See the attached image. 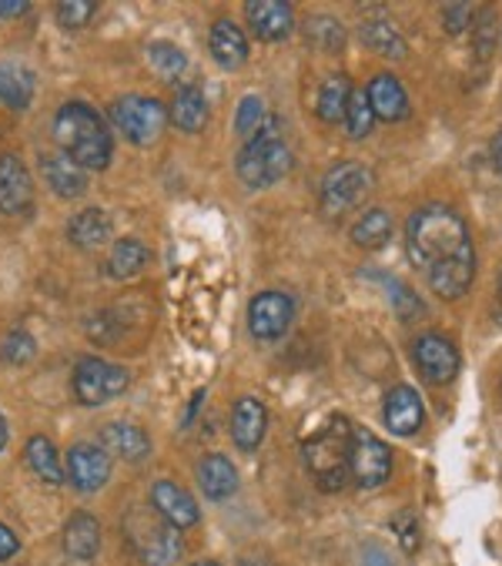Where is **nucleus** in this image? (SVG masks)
Here are the masks:
<instances>
[{
    "label": "nucleus",
    "instance_id": "nucleus-1",
    "mask_svg": "<svg viewBox=\"0 0 502 566\" xmlns=\"http://www.w3.org/2000/svg\"><path fill=\"white\" fill-rule=\"evenodd\" d=\"M406 255L439 298H462L475 279V249L449 205H426L406 221Z\"/></svg>",
    "mask_w": 502,
    "mask_h": 566
},
{
    "label": "nucleus",
    "instance_id": "nucleus-2",
    "mask_svg": "<svg viewBox=\"0 0 502 566\" xmlns=\"http://www.w3.org/2000/svg\"><path fill=\"white\" fill-rule=\"evenodd\" d=\"M54 142L84 171H104L111 165V132L84 101H67L54 115Z\"/></svg>",
    "mask_w": 502,
    "mask_h": 566
},
{
    "label": "nucleus",
    "instance_id": "nucleus-3",
    "mask_svg": "<svg viewBox=\"0 0 502 566\" xmlns=\"http://www.w3.org/2000/svg\"><path fill=\"white\" fill-rule=\"evenodd\" d=\"M352 439L355 429L345 416H332L312 439H305V467L312 473V480L318 483V490L335 493L348 483L352 476Z\"/></svg>",
    "mask_w": 502,
    "mask_h": 566
},
{
    "label": "nucleus",
    "instance_id": "nucleus-4",
    "mask_svg": "<svg viewBox=\"0 0 502 566\" xmlns=\"http://www.w3.org/2000/svg\"><path fill=\"white\" fill-rule=\"evenodd\" d=\"M234 168L248 188H269L292 171V148L285 142L282 118H269V125L255 138L244 142Z\"/></svg>",
    "mask_w": 502,
    "mask_h": 566
},
{
    "label": "nucleus",
    "instance_id": "nucleus-5",
    "mask_svg": "<svg viewBox=\"0 0 502 566\" xmlns=\"http://www.w3.org/2000/svg\"><path fill=\"white\" fill-rule=\"evenodd\" d=\"M124 539L132 543L145 566H171L185 549L181 533L155 506H138L124 516Z\"/></svg>",
    "mask_w": 502,
    "mask_h": 566
},
{
    "label": "nucleus",
    "instance_id": "nucleus-6",
    "mask_svg": "<svg viewBox=\"0 0 502 566\" xmlns=\"http://www.w3.org/2000/svg\"><path fill=\"white\" fill-rule=\"evenodd\" d=\"M168 111L158 97H145V94H128V97H117L111 104V122L114 128L135 142V145H151L161 128H165Z\"/></svg>",
    "mask_w": 502,
    "mask_h": 566
},
{
    "label": "nucleus",
    "instance_id": "nucleus-7",
    "mask_svg": "<svg viewBox=\"0 0 502 566\" xmlns=\"http://www.w3.org/2000/svg\"><path fill=\"white\" fill-rule=\"evenodd\" d=\"M132 376L124 366H114V363H104L97 356H84L74 369V396L81 406H101V402H111L114 396H121L128 389Z\"/></svg>",
    "mask_w": 502,
    "mask_h": 566
},
{
    "label": "nucleus",
    "instance_id": "nucleus-8",
    "mask_svg": "<svg viewBox=\"0 0 502 566\" xmlns=\"http://www.w3.org/2000/svg\"><path fill=\"white\" fill-rule=\"evenodd\" d=\"M372 188V171L358 161H342L335 168L325 171L322 185H318V201L325 208V214H345L348 208H355Z\"/></svg>",
    "mask_w": 502,
    "mask_h": 566
},
{
    "label": "nucleus",
    "instance_id": "nucleus-9",
    "mask_svg": "<svg viewBox=\"0 0 502 566\" xmlns=\"http://www.w3.org/2000/svg\"><path fill=\"white\" fill-rule=\"evenodd\" d=\"M389 473H393L389 446L368 429H355V439H352V480H355V486L375 490L389 480Z\"/></svg>",
    "mask_w": 502,
    "mask_h": 566
},
{
    "label": "nucleus",
    "instance_id": "nucleus-10",
    "mask_svg": "<svg viewBox=\"0 0 502 566\" xmlns=\"http://www.w3.org/2000/svg\"><path fill=\"white\" fill-rule=\"evenodd\" d=\"M292 318H295V302L285 292H262L248 305V332L255 335L259 343H275V338H282Z\"/></svg>",
    "mask_w": 502,
    "mask_h": 566
},
{
    "label": "nucleus",
    "instance_id": "nucleus-11",
    "mask_svg": "<svg viewBox=\"0 0 502 566\" xmlns=\"http://www.w3.org/2000/svg\"><path fill=\"white\" fill-rule=\"evenodd\" d=\"M412 359H416L422 379H429L432 386H449L459 373V349L439 332H426L416 338Z\"/></svg>",
    "mask_w": 502,
    "mask_h": 566
},
{
    "label": "nucleus",
    "instance_id": "nucleus-12",
    "mask_svg": "<svg viewBox=\"0 0 502 566\" xmlns=\"http://www.w3.org/2000/svg\"><path fill=\"white\" fill-rule=\"evenodd\" d=\"M111 476V457L101 446L77 442L67 449V483H74L84 493H94L107 483Z\"/></svg>",
    "mask_w": 502,
    "mask_h": 566
},
{
    "label": "nucleus",
    "instance_id": "nucleus-13",
    "mask_svg": "<svg viewBox=\"0 0 502 566\" xmlns=\"http://www.w3.org/2000/svg\"><path fill=\"white\" fill-rule=\"evenodd\" d=\"M34 201V181L18 155H0V211L24 214Z\"/></svg>",
    "mask_w": 502,
    "mask_h": 566
},
{
    "label": "nucleus",
    "instance_id": "nucleus-14",
    "mask_svg": "<svg viewBox=\"0 0 502 566\" xmlns=\"http://www.w3.org/2000/svg\"><path fill=\"white\" fill-rule=\"evenodd\" d=\"M244 18H248V28L259 41H285L295 28V14L289 4L282 0H248L244 4Z\"/></svg>",
    "mask_w": 502,
    "mask_h": 566
},
{
    "label": "nucleus",
    "instance_id": "nucleus-15",
    "mask_svg": "<svg viewBox=\"0 0 502 566\" xmlns=\"http://www.w3.org/2000/svg\"><path fill=\"white\" fill-rule=\"evenodd\" d=\"M269 432V409L255 396H241L231 409V439L238 449L255 452Z\"/></svg>",
    "mask_w": 502,
    "mask_h": 566
},
{
    "label": "nucleus",
    "instance_id": "nucleus-16",
    "mask_svg": "<svg viewBox=\"0 0 502 566\" xmlns=\"http://www.w3.org/2000/svg\"><path fill=\"white\" fill-rule=\"evenodd\" d=\"M365 94H368L375 118H383L389 125L409 118V94H406V87H402V81L396 74H375L368 81Z\"/></svg>",
    "mask_w": 502,
    "mask_h": 566
},
{
    "label": "nucleus",
    "instance_id": "nucleus-17",
    "mask_svg": "<svg viewBox=\"0 0 502 566\" xmlns=\"http://www.w3.org/2000/svg\"><path fill=\"white\" fill-rule=\"evenodd\" d=\"M383 416H386L389 432H396V436H412V432H419L422 422H426V406H422V399H419V392H416L412 386H396V389L386 396Z\"/></svg>",
    "mask_w": 502,
    "mask_h": 566
},
{
    "label": "nucleus",
    "instance_id": "nucleus-18",
    "mask_svg": "<svg viewBox=\"0 0 502 566\" xmlns=\"http://www.w3.org/2000/svg\"><path fill=\"white\" fill-rule=\"evenodd\" d=\"M151 506L175 526V530H191L198 523V503L191 500L188 490H181L171 480H161L151 486Z\"/></svg>",
    "mask_w": 502,
    "mask_h": 566
},
{
    "label": "nucleus",
    "instance_id": "nucleus-19",
    "mask_svg": "<svg viewBox=\"0 0 502 566\" xmlns=\"http://www.w3.org/2000/svg\"><path fill=\"white\" fill-rule=\"evenodd\" d=\"M101 446L104 452H114L124 463H142L151 452V439L142 426L135 422H107L101 429Z\"/></svg>",
    "mask_w": 502,
    "mask_h": 566
},
{
    "label": "nucleus",
    "instance_id": "nucleus-20",
    "mask_svg": "<svg viewBox=\"0 0 502 566\" xmlns=\"http://www.w3.org/2000/svg\"><path fill=\"white\" fill-rule=\"evenodd\" d=\"M208 44H211V57L224 71H234V67H241L248 61V38L234 21H224V18L215 21L211 34H208Z\"/></svg>",
    "mask_w": 502,
    "mask_h": 566
},
{
    "label": "nucleus",
    "instance_id": "nucleus-21",
    "mask_svg": "<svg viewBox=\"0 0 502 566\" xmlns=\"http://www.w3.org/2000/svg\"><path fill=\"white\" fill-rule=\"evenodd\" d=\"M198 486L211 503H224L238 490V470L224 457H218V452H208L198 463Z\"/></svg>",
    "mask_w": 502,
    "mask_h": 566
},
{
    "label": "nucleus",
    "instance_id": "nucleus-22",
    "mask_svg": "<svg viewBox=\"0 0 502 566\" xmlns=\"http://www.w3.org/2000/svg\"><path fill=\"white\" fill-rule=\"evenodd\" d=\"M41 171H44L48 185H51L61 198H67V201H74V198H81V195L87 191L84 168H81V165H74L64 151H57V155H44V158H41Z\"/></svg>",
    "mask_w": 502,
    "mask_h": 566
},
{
    "label": "nucleus",
    "instance_id": "nucleus-23",
    "mask_svg": "<svg viewBox=\"0 0 502 566\" xmlns=\"http://www.w3.org/2000/svg\"><path fill=\"white\" fill-rule=\"evenodd\" d=\"M355 87H352V77L345 71H335L325 77L322 91H318V101H315V111L325 125H338L345 122V111H348V101H352Z\"/></svg>",
    "mask_w": 502,
    "mask_h": 566
},
{
    "label": "nucleus",
    "instance_id": "nucleus-24",
    "mask_svg": "<svg viewBox=\"0 0 502 566\" xmlns=\"http://www.w3.org/2000/svg\"><path fill=\"white\" fill-rule=\"evenodd\" d=\"M67 239L77 249H101L111 239V214L104 208H84L67 221Z\"/></svg>",
    "mask_w": 502,
    "mask_h": 566
},
{
    "label": "nucleus",
    "instance_id": "nucleus-25",
    "mask_svg": "<svg viewBox=\"0 0 502 566\" xmlns=\"http://www.w3.org/2000/svg\"><path fill=\"white\" fill-rule=\"evenodd\" d=\"M64 549L74 559H94L101 549V523L91 513H74L64 526Z\"/></svg>",
    "mask_w": 502,
    "mask_h": 566
},
{
    "label": "nucleus",
    "instance_id": "nucleus-26",
    "mask_svg": "<svg viewBox=\"0 0 502 566\" xmlns=\"http://www.w3.org/2000/svg\"><path fill=\"white\" fill-rule=\"evenodd\" d=\"M171 122L185 135H198L205 128V122H208V101H205L201 87L191 84V87L178 91V97L171 104Z\"/></svg>",
    "mask_w": 502,
    "mask_h": 566
},
{
    "label": "nucleus",
    "instance_id": "nucleus-27",
    "mask_svg": "<svg viewBox=\"0 0 502 566\" xmlns=\"http://www.w3.org/2000/svg\"><path fill=\"white\" fill-rule=\"evenodd\" d=\"M148 262H151V252L138 239H121L107 255V275L128 282V279L142 275L148 269Z\"/></svg>",
    "mask_w": 502,
    "mask_h": 566
},
{
    "label": "nucleus",
    "instance_id": "nucleus-28",
    "mask_svg": "<svg viewBox=\"0 0 502 566\" xmlns=\"http://www.w3.org/2000/svg\"><path fill=\"white\" fill-rule=\"evenodd\" d=\"M393 239V214L386 208H368L355 224H352V242L365 252L383 249Z\"/></svg>",
    "mask_w": 502,
    "mask_h": 566
},
{
    "label": "nucleus",
    "instance_id": "nucleus-29",
    "mask_svg": "<svg viewBox=\"0 0 502 566\" xmlns=\"http://www.w3.org/2000/svg\"><path fill=\"white\" fill-rule=\"evenodd\" d=\"M358 38H362V44H365L368 51L383 54V57H396V61H402V57L409 54V51H406V38H402L389 21H383V18L362 21Z\"/></svg>",
    "mask_w": 502,
    "mask_h": 566
},
{
    "label": "nucleus",
    "instance_id": "nucleus-30",
    "mask_svg": "<svg viewBox=\"0 0 502 566\" xmlns=\"http://www.w3.org/2000/svg\"><path fill=\"white\" fill-rule=\"evenodd\" d=\"M24 457H28V467L34 470L38 480H44L51 486L64 483V470H61V460H57V449H54V442L48 436H31Z\"/></svg>",
    "mask_w": 502,
    "mask_h": 566
},
{
    "label": "nucleus",
    "instance_id": "nucleus-31",
    "mask_svg": "<svg viewBox=\"0 0 502 566\" xmlns=\"http://www.w3.org/2000/svg\"><path fill=\"white\" fill-rule=\"evenodd\" d=\"M34 97V77L31 71L18 64H0V101L8 107H28Z\"/></svg>",
    "mask_w": 502,
    "mask_h": 566
},
{
    "label": "nucleus",
    "instance_id": "nucleus-32",
    "mask_svg": "<svg viewBox=\"0 0 502 566\" xmlns=\"http://www.w3.org/2000/svg\"><path fill=\"white\" fill-rule=\"evenodd\" d=\"M305 38H308V44H315V48H318V51H325V54H335V51H342V48H345V28H342L335 18H325V14L308 18V24H305Z\"/></svg>",
    "mask_w": 502,
    "mask_h": 566
},
{
    "label": "nucleus",
    "instance_id": "nucleus-33",
    "mask_svg": "<svg viewBox=\"0 0 502 566\" xmlns=\"http://www.w3.org/2000/svg\"><path fill=\"white\" fill-rule=\"evenodd\" d=\"M269 125V107H265V101L259 97V94H248L241 104H238V115H234V132L241 135V138H255L262 128Z\"/></svg>",
    "mask_w": 502,
    "mask_h": 566
},
{
    "label": "nucleus",
    "instance_id": "nucleus-34",
    "mask_svg": "<svg viewBox=\"0 0 502 566\" xmlns=\"http://www.w3.org/2000/svg\"><path fill=\"white\" fill-rule=\"evenodd\" d=\"M372 128H375V111L368 104V94L365 91H355L352 101H348V111H345V135L355 138V142H362V138L372 135Z\"/></svg>",
    "mask_w": 502,
    "mask_h": 566
},
{
    "label": "nucleus",
    "instance_id": "nucleus-35",
    "mask_svg": "<svg viewBox=\"0 0 502 566\" xmlns=\"http://www.w3.org/2000/svg\"><path fill=\"white\" fill-rule=\"evenodd\" d=\"M148 61L155 64V71L165 77V81H178L185 71H188V57L181 48H175L171 41H155L148 48Z\"/></svg>",
    "mask_w": 502,
    "mask_h": 566
},
{
    "label": "nucleus",
    "instance_id": "nucleus-36",
    "mask_svg": "<svg viewBox=\"0 0 502 566\" xmlns=\"http://www.w3.org/2000/svg\"><path fill=\"white\" fill-rule=\"evenodd\" d=\"M383 285H386V295H389V305L396 308V315L399 318H419V315H426V302L406 285V282H399V279H383Z\"/></svg>",
    "mask_w": 502,
    "mask_h": 566
},
{
    "label": "nucleus",
    "instance_id": "nucleus-37",
    "mask_svg": "<svg viewBox=\"0 0 502 566\" xmlns=\"http://www.w3.org/2000/svg\"><path fill=\"white\" fill-rule=\"evenodd\" d=\"M38 353V343H34V335L28 328H14L8 332V338L0 343V359H4L8 366H24L31 363Z\"/></svg>",
    "mask_w": 502,
    "mask_h": 566
},
{
    "label": "nucleus",
    "instance_id": "nucleus-38",
    "mask_svg": "<svg viewBox=\"0 0 502 566\" xmlns=\"http://www.w3.org/2000/svg\"><path fill=\"white\" fill-rule=\"evenodd\" d=\"M393 530H396V539H399L402 553L416 556L419 546H422V523H419V516L412 510H402V513L393 516Z\"/></svg>",
    "mask_w": 502,
    "mask_h": 566
},
{
    "label": "nucleus",
    "instance_id": "nucleus-39",
    "mask_svg": "<svg viewBox=\"0 0 502 566\" xmlns=\"http://www.w3.org/2000/svg\"><path fill=\"white\" fill-rule=\"evenodd\" d=\"M94 11H97L94 0H64V4H57V21L64 28H84L94 18Z\"/></svg>",
    "mask_w": 502,
    "mask_h": 566
},
{
    "label": "nucleus",
    "instance_id": "nucleus-40",
    "mask_svg": "<svg viewBox=\"0 0 502 566\" xmlns=\"http://www.w3.org/2000/svg\"><path fill=\"white\" fill-rule=\"evenodd\" d=\"M469 21H472V8L469 4H449V8H442V24H446L449 34H462L469 28Z\"/></svg>",
    "mask_w": 502,
    "mask_h": 566
},
{
    "label": "nucleus",
    "instance_id": "nucleus-41",
    "mask_svg": "<svg viewBox=\"0 0 502 566\" xmlns=\"http://www.w3.org/2000/svg\"><path fill=\"white\" fill-rule=\"evenodd\" d=\"M21 549V539H18V533L11 530V526H4L0 523V563L4 559H11L14 553Z\"/></svg>",
    "mask_w": 502,
    "mask_h": 566
},
{
    "label": "nucleus",
    "instance_id": "nucleus-42",
    "mask_svg": "<svg viewBox=\"0 0 502 566\" xmlns=\"http://www.w3.org/2000/svg\"><path fill=\"white\" fill-rule=\"evenodd\" d=\"M28 0H0V18H21L28 14Z\"/></svg>",
    "mask_w": 502,
    "mask_h": 566
},
{
    "label": "nucleus",
    "instance_id": "nucleus-43",
    "mask_svg": "<svg viewBox=\"0 0 502 566\" xmlns=\"http://www.w3.org/2000/svg\"><path fill=\"white\" fill-rule=\"evenodd\" d=\"M489 155H492V165H495V171L502 175V132L492 138V145H489Z\"/></svg>",
    "mask_w": 502,
    "mask_h": 566
},
{
    "label": "nucleus",
    "instance_id": "nucleus-44",
    "mask_svg": "<svg viewBox=\"0 0 502 566\" xmlns=\"http://www.w3.org/2000/svg\"><path fill=\"white\" fill-rule=\"evenodd\" d=\"M201 399H205V389H198V392L191 396V402H188V412H185V419H181V426H191V419H195V412H198V406H201Z\"/></svg>",
    "mask_w": 502,
    "mask_h": 566
},
{
    "label": "nucleus",
    "instance_id": "nucleus-45",
    "mask_svg": "<svg viewBox=\"0 0 502 566\" xmlns=\"http://www.w3.org/2000/svg\"><path fill=\"white\" fill-rule=\"evenodd\" d=\"M4 446H8V422L0 416V452H4Z\"/></svg>",
    "mask_w": 502,
    "mask_h": 566
},
{
    "label": "nucleus",
    "instance_id": "nucleus-46",
    "mask_svg": "<svg viewBox=\"0 0 502 566\" xmlns=\"http://www.w3.org/2000/svg\"><path fill=\"white\" fill-rule=\"evenodd\" d=\"M241 566H269V559H262V556H248V559H241Z\"/></svg>",
    "mask_w": 502,
    "mask_h": 566
},
{
    "label": "nucleus",
    "instance_id": "nucleus-47",
    "mask_svg": "<svg viewBox=\"0 0 502 566\" xmlns=\"http://www.w3.org/2000/svg\"><path fill=\"white\" fill-rule=\"evenodd\" d=\"M191 566H221L218 559H205V563H191Z\"/></svg>",
    "mask_w": 502,
    "mask_h": 566
},
{
    "label": "nucleus",
    "instance_id": "nucleus-48",
    "mask_svg": "<svg viewBox=\"0 0 502 566\" xmlns=\"http://www.w3.org/2000/svg\"><path fill=\"white\" fill-rule=\"evenodd\" d=\"M499 298H502V275H499Z\"/></svg>",
    "mask_w": 502,
    "mask_h": 566
},
{
    "label": "nucleus",
    "instance_id": "nucleus-49",
    "mask_svg": "<svg viewBox=\"0 0 502 566\" xmlns=\"http://www.w3.org/2000/svg\"><path fill=\"white\" fill-rule=\"evenodd\" d=\"M499 392H502V382H499Z\"/></svg>",
    "mask_w": 502,
    "mask_h": 566
}]
</instances>
